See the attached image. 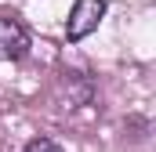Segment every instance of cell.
<instances>
[{
    "label": "cell",
    "instance_id": "cell-2",
    "mask_svg": "<svg viewBox=\"0 0 156 152\" xmlns=\"http://www.w3.org/2000/svg\"><path fill=\"white\" fill-rule=\"evenodd\" d=\"M29 54V33L18 18H0V62H18Z\"/></svg>",
    "mask_w": 156,
    "mask_h": 152
},
{
    "label": "cell",
    "instance_id": "cell-3",
    "mask_svg": "<svg viewBox=\"0 0 156 152\" xmlns=\"http://www.w3.org/2000/svg\"><path fill=\"white\" fill-rule=\"evenodd\" d=\"M22 152H62V149H58L51 138H33V141H29V145H26Z\"/></svg>",
    "mask_w": 156,
    "mask_h": 152
},
{
    "label": "cell",
    "instance_id": "cell-1",
    "mask_svg": "<svg viewBox=\"0 0 156 152\" xmlns=\"http://www.w3.org/2000/svg\"><path fill=\"white\" fill-rule=\"evenodd\" d=\"M105 15V0H76L73 11H69V22H66V36L69 40H83L87 33L98 29Z\"/></svg>",
    "mask_w": 156,
    "mask_h": 152
}]
</instances>
